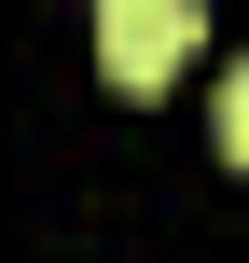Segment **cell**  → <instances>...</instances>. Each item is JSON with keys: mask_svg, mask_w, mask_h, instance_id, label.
Returning a JSON list of instances; mask_svg holds the SVG:
<instances>
[{"mask_svg": "<svg viewBox=\"0 0 249 263\" xmlns=\"http://www.w3.org/2000/svg\"><path fill=\"white\" fill-rule=\"evenodd\" d=\"M194 55V0H97V69L125 97H166Z\"/></svg>", "mask_w": 249, "mask_h": 263, "instance_id": "6da1fadb", "label": "cell"}, {"mask_svg": "<svg viewBox=\"0 0 249 263\" xmlns=\"http://www.w3.org/2000/svg\"><path fill=\"white\" fill-rule=\"evenodd\" d=\"M222 153H236V166H249V55H236V69H222Z\"/></svg>", "mask_w": 249, "mask_h": 263, "instance_id": "7a4b0ae2", "label": "cell"}]
</instances>
